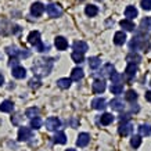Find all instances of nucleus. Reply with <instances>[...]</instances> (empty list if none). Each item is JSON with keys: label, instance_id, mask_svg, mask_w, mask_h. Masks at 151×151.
Instances as JSON below:
<instances>
[{"label": "nucleus", "instance_id": "1", "mask_svg": "<svg viewBox=\"0 0 151 151\" xmlns=\"http://www.w3.org/2000/svg\"><path fill=\"white\" fill-rule=\"evenodd\" d=\"M53 64H54L53 58H39L32 67L33 73L37 76H46L50 73Z\"/></svg>", "mask_w": 151, "mask_h": 151}, {"label": "nucleus", "instance_id": "2", "mask_svg": "<svg viewBox=\"0 0 151 151\" xmlns=\"http://www.w3.org/2000/svg\"><path fill=\"white\" fill-rule=\"evenodd\" d=\"M129 49H130L133 53H136L137 50L147 51L148 49H150V42L147 40L146 37L134 36L132 40H130V43H129Z\"/></svg>", "mask_w": 151, "mask_h": 151}, {"label": "nucleus", "instance_id": "3", "mask_svg": "<svg viewBox=\"0 0 151 151\" xmlns=\"http://www.w3.org/2000/svg\"><path fill=\"white\" fill-rule=\"evenodd\" d=\"M21 32V28L18 25L10 24L7 21H0V35L7 36V35H17Z\"/></svg>", "mask_w": 151, "mask_h": 151}, {"label": "nucleus", "instance_id": "4", "mask_svg": "<svg viewBox=\"0 0 151 151\" xmlns=\"http://www.w3.org/2000/svg\"><path fill=\"white\" fill-rule=\"evenodd\" d=\"M46 11L51 18H58V17L63 15V7L60 4H57V3H50V4H47Z\"/></svg>", "mask_w": 151, "mask_h": 151}, {"label": "nucleus", "instance_id": "5", "mask_svg": "<svg viewBox=\"0 0 151 151\" xmlns=\"http://www.w3.org/2000/svg\"><path fill=\"white\" fill-rule=\"evenodd\" d=\"M46 128L50 132H57L61 128V121L57 116H50V118L46 119Z\"/></svg>", "mask_w": 151, "mask_h": 151}, {"label": "nucleus", "instance_id": "6", "mask_svg": "<svg viewBox=\"0 0 151 151\" xmlns=\"http://www.w3.org/2000/svg\"><path fill=\"white\" fill-rule=\"evenodd\" d=\"M29 139H32V130L29 128H25V126L19 128V130H18V140L19 142H28Z\"/></svg>", "mask_w": 151, "mask_h": 151}, {"label": "nucleus", "instance_id": "7", "mask_svg": "<svg viewBox=\"0 0 151 151\" xmlns=\"http://www.w3.org/2000/svg\"><path fill=\"white\" fill-rule=\"evenodd\" d=\"M45 10H46V7L40 1H36V3H33L31 6V14H32L33 17H40L42 14L45 13Z\"/></svg>", "mask_w": 151, "mask_h": 151}, {"label": "nucleus", "instance_id": "8", "mask_svg": "<svg viewBox=\"0 0 151 151\" xmlns=\"http://www.w3.org/2000/svg\"><path fill=\"white\" fill-rule=\"evenodd\" d=\"M133 130V125L130 124V122H124V124H121L119 125V128H118V133L121 134V136H129L130 133H132Z\"/></svg>", "mask_w": 151, "mask_h": 151}, {"label": "nucleus", "instance_id": "9", "mask_svg": "<svg viewBox=\"0 0 151 151\" xmlns=\"http://www.w3.org/2000/svg\"><path fill=\"white\" fill-rule=\"evenodd\" d=\"M137 65L136 64H128L126 69H125V78L128 79V81H132L134 76H136V73H137Z\"/></svg>", "mask_w": 151, "mask_h": 151}, {"label": "nucleus", "instance_id": "10", "mask_svg": "<svg viewBox=\"0 0 151 151\" xmlns=\"http://www.w3.org/2000/svg\"><path fill=\"white\" fill-rule=\"evenodd\" d=\"M105 87H107V85H105V82L103 81V79H96V81L93 82V85H92L93 92L96 93V94H100V93H103L105 90Z\"/></svg>", "mask_w": 151, "mask_h": 151}, {"label": "nucleus", "instance_id": "11", "mask_svg": "<svg viewBox=\"0 0 151 151\" xmlns=\"http://www.w3.org/2000/svg\"><path fill=\"white\" fill-rule=\"evenodd\" d=\"M90 143V136H89V133H79L78 136V140H76V146L78 147H86L87 144Z\"/></svg>", "mask_w": 151, "mask_h": 151}, {"label": "nucleus", "instance_id": "12", "mask_svg": "<svg viewBox=\"0 0 151 151\" xmlns=\"http://www.w3.org/2000/svg\"><path fill=\"white\" fill-rule=\"evenodd\" d=\"M73 50L78 51V53H82V54H85L87 50H89V46H87L86 42L83 40H76L75 43H73Z\"/></svg>", "mask_w": 151, "mask_h": 151}, {"label": "nucleus", "instance_id": "13", "mask_svg": "<svg viewBox=\"0 0 151 151\" xmlns=\"http://www.w3.org/2000/svg\"><path fill=\"white\" fill-rule=\"evenodd\" d=\"M54 45L57 47V50H67V47H68V40L65 39L64 36H57L54 40Z\"/></svg>", "mask_w": 151, "mask_h": 151}, {"label": "nucleus", "instance_id": "14", "mask_svg": "<svg viewBox=\"0 0 151 151\" xmlns=\"http://www.w3.org/2000/svg\"><path fill=\"white\" fill-rule=\"evenodd\" d=\"M137 15H139V11L134 6H128V7L125 9V17H126V19H130V21H132V19L136 18Z\"/></svg>", "mask_w": 151, "mask_h": 151}, {"label": "nucleus", "instance_id": "15", "mask_svg": "<svg viewBox=\"0 0 151 151\" xmlns=\"http://www.w3.org/2000/svg\"><path fill=\"white\" fill-rule=\"evenodd\" d=\"M28 42L32 45V46H36V45H39L40 43V33L37 32V31H32V32H29V35H28Z\"/></svg>", "mask_w": 151, "mask_h": 151}, {"label": "nucleus", "instance_id": "16", "mask_svg": "<svg viewBox=\"0 0 151 151\" xmlns=\"http://www.w3.org/2000/svg\"><path fill=\"white\" fill-rule=\"evenodd\" d=\"M13 76L15 79H24L25 76H27V69L24 68V67H14L13 68Z\"/></svg>", "mask_w": 151, "mask_h": 151}, {"label": "nucleus", "instance_id": "17", "mask_svg": "<svg viewBox=\"0 0 151 151\" xmlns=\"http://www.w3.org/2000/svg\"><path fill=\"white\" fill-rule=\"evenodd\" d=\"M125 42H126V33L124 31H118V32L114 35V43L116 46H122Z\"/></svg>", "mask_w": 151, "mask_h": 151}, {"label": "nucleus", "instance_id": "18", "mask_svg": "<svg viewBox=\"0 0 151 151\" xmlns=\"http://www.w3.org/2000/svg\"><path fill=\"white\" fill-rule=\"evenodd\" d=\"M110 107L114 111H124L125 110V103L121 100V99H114V100H111Z\"/></svg>", "mask_w": 151, "mask_h": 151}, {"label": "nucleus", "instance_id": "19", "mask_svg": "<svg viewBox=\"0 0 151 151\" xmlns=\"http://www.w3.org/2000/svg\"><path fill=\"white\" fill-rule=\"evenodd\" d=\"M107 103H105V100L103 99V97H97V99H94V100L92 101V107L94 108V110H104L105 107H107Z\"/></svg>", "mask_w": 151, "mask_h": 151}, {"label": "nucleus", "instance_id": "20", "mask_svg": "<svg viewBox=\"0 0 151 151\" xmlns=\"http://www.w3.org/2000/svg\"><path fill=\"white\" fill-rule=\"evenodd\" d=\"M83 76H85V72H83L82 68H73L72 72H71V81H76V82H79Z\"/></svg>", "mask_w": 151, "mask_h": 151}, {"label": "nucleus", "instance_id": "21", "mask_svg": "<svg viewBox=\"0 0 151 151\" xmlns=\"http://www.w3.org/2000/svg\"><path fill=\"white\" fill-rule=\"evenodd\" d=\"M115 72V67L112 64H105L103 68H101L100 71V75H103V76H108L110 78L111 75Z\"/></svg>", "mask_w": 151, "mask_h": 151}, {"label": "nucleus", "instance_id": "22", "mask_svg": "<svg viewBox=\"0 0 151 151\" xmlns=\"http://www.w3.org/2000/svg\"><path fill=\"white\" fill-rule=\"evenodd\" d=\"M85 14H86L87 17H96L97 14H99V7L94 4H87L85 7Z\"/></svg>", "mask_w": 151, "mask_h": 151}, {"label": "nucleus", "instance_id": "23", "mask_svg": "<svg viewBox=\"0 0 151 151\" xmlns=\"http://www.w3.org/2000/svg\"><path fill=\"white\" fill-rule=\"evenodd\" d=\"M126 61H128V64H136L137 65L140 61H142V57L137 54V53H129L128 55H126Z\"/></svg>", "mask_w": 151, "mask_h": 151}, {"label": "nucleus", "instance_id": "24", "mask_svg": "<svg viewBox=\"0 0 151 151\" xmlns=\"http://www.w3.org/2000/svg\"><path fill=\"white\" fill-rule=\"evenodd\" d=\"M114 122V115L112 114H108V112H105V114H103L100 116V124L104 125V126H107V125H110Z\"/></svg>", "mask_w": 151, "mask_h": 151}, {"label": "nucleus", "instance_id": "25", "mask_svg": "<svg viewBox=\"0 0 151 151\" xmlns=\"http://www.w3.org/2000/svg\"><path fill=\"white\" fill-rule=\"evenodd\" d=\"M13 110H14L13 101L6 100V101H3V103L0 104V111H1V112H11Z\"/></svg>", "mask_w": 151, "mask_h": 151}, {"label": "nucleus", "instance_id": "26", "mask_svg": "<svg viewBox=\"0 0 151 151\" xmlns=\"http://www.w3.org/2000/svg\"><path fill=\"white\" fill-rule=\"evenodd\" d=\"M53 140H54V143H57V144H65V143H67V136H65L64 132H57L54 134Z\"/></svg>", "mask_w": 151, "mask_h": 151}, {"label": "nucleus", "instance_id": "27", "mask_svg": "<svg viewBox=\"0 0 151 151\" xmlns=\"http://www.w3.org/2000/svg\"><path fill=\"white\" fill-rule=\"evenodd\" d=\"M6 51H7V54H9L10 57L19 58V51H21V49H18L17 46H9L7 49H6Z\"/></svg>", "mask_w": 151, "mask_h": 151}, {"label": "nucleus", "instance_id": "28", "mask_svg": "<svg viewBox=\"0 0 151 151\" xmlns=\"http://www.w3.org/2000/svg\"><path fill=\"white\" fill-rule=\"evenodd\" d=\"M119 25L124 28L125 31H129V32H130V31H133V29L136 28V27H134V24H133V21H130V19H122V21L119 22Z\"/></svg>", "mask_w": 151, "mask_h": 151}, {"label": "nucleus", "instance_id": "29", "mask_svg": "<svg viewBox=\"0 0 151 151\" xmlns=\"http://www.w3.org/2000/svg\"><path fill=\"white\" fill-rule=\"evenodd\" d=\"M71 82H72V81L68 78H60L58 81H57V86H58L60 89H69Z\"/></svg>", "mask_w": 151, "mask_h": 151}, {"label": "nucleus", "instance_id": "30", "mask_svg": "<svg viewBox=\"0 0 151 151\" xmlns=\"http://www.w3.org/2000/svg\"><path fill=\"white\" fill-rule=\"evenodd\" d=\"M139 133L140 136H150L151 134V126L147 124H143L139 126Z\"/></svg>", "mask_w": 151, "mask_h": 151}, {"label": "nucleus", "instance_id": "31", "mask_svg": "<svg viewBox=\"0 0 151 151\" xmlns=\"http://www.w3.org/2000/svg\"><path fill=\"white\" fill-rule=\"evenodd\" d=\"M110 90L112 94H121L124 92V85L122 83H112L110 87Z\"/></svg>", "mask_w": 151, "mask_h": 151}, {"label": "nucleus", "instance_id": "32", "mask_svg": "<svg viewBox=\"0 0 151 151\" xmlns=\"http://www.w3.org/2000/svg\"><path fill=\"white\" fill-rule=\"evenodd\" d=\"M130 146H132L133 148H139V147L142 146V136H140V134L132 136V139H130Z\"/></svg>", "mask_w": 151, "mask_h": 151}, {"label": "nucleus", "instance_id": "33", "mask_svg": "<svg viewBox=\"0 0 151 151\" xmlns=\"http://www.w3.org/2000/svg\"><path fill=\"white\" fill-rule=\"evenodd\" d=\"M25 115L31 119L36 118V116H39V108H36V107H31V108H28V110L25 111Z\"/></svg>", "mask_w": 151, "mask_h": 151}, {"label": "nucleus", "instance_id": "34", "mask_svg": "<svg viewBox=\"0 0 151 151\" xmlns=\"http://www.w3.org/2000/svg\"><path fill=\"white\" fill-rule=\"evenodd\" d=\"M71 58L76 63V64H82L83 61H85V55L82 53H78V51H73L72 54H71Z\"/></svg>", "mask_w": 151, "mask_h": 151}, {"label": "nucleus", "instance_id": "35", "mask_svg": "<svg viewBox=\"0 0 151 151\" xmlns=\"http://www.w3.org/2000/svg\"><path fill=\"white\" fill-rule=\"evenodd\" d=\"M140 28H142L143 31H150L151 29V17L143 18L142 22H140Z\"/></svg>", "mask_w": 151, "mask_h": 151}, {"label": "nucleus", "instance_id": "36", "mask_svg": "<svg viewBox=\"0 0 151 151\" xmlns=\"http://www.w3.org/2000/svg\"><path fill=\"white\" fill-rule=\"evenodd\" d=\"M100 64H101V60L99 58V57H90V58H89V67L92 69L99 68Z\"/></svg>", "mask_w": 151, "mask_h": 151}, {"label": "nucleus", "instance_id": "37", "mask_svg": "<svg viewBox=\"0 0 151 151\" xmlns=\"http://www.w3.org/2000/svg\"><path fill=\"white\" fill-rule=\"evenodd\" d=\"M125 99H126V101H129V103H134V101L137 100V93L134 92V90H128L126 94H125Z\"/></svg>", "mask_w": 151, "mask_h": 151}, {"label": "nucleus", "instance_id": "38", "mask_svg": "<svg viewBox=\"0 0 151 151\" xmlns=\"http://www.w3.org/2000/svg\"><path fill=\"white\" fill-rule=\"evenodd\" d=\"M40 126H42V119L39 116L31 119V128L32 129H40Z\"/></svg>", "mask_w": 151, "mask_h": 151}, {"label": "nucleus", "instance_id": "39", "mask_svg": "<svg viewBox=\"0 0 151 151\" xmlns=\"http://www.w3.org/2000/svg\"><path fill=\"white\" fill-rule=\"evenodd\" d=\"M110 78H111V81H112V83H122V82H121V81L124 79V76H121L119 73L114 72V73H112V75H111V76H110Z\"/></svg>", "mask_w": 151, "mask_h": 151}, {"label": "nucleus", "instance_id": "40", "mask_svg": "<svg viewBox=\"0 0 151 151\" xmlns=\"http://www.w3.org/2000/svg\"><path fill=\"white\" fill-rule=\"evenodd\" d=\"M140 6H142L143 10L150 11L151 10V0H142V1H140Z\"/></svg>", "mask_w": 151, "mask_h": 151}, {"label": "nucleus", "instance_id": "41", "mask_svg": "<svg viewBox=\"0 0 151 151\" xmlns=\"http://www.w3.org/2000/svg\"><path fill=\"white\" fill-rule=\"evenodd\" d=\"M29 86L32 87V89H37V87H40V81L37 78H33L29 81Z\"/></svg>", "mask_w": 151, "mask_h": 151}, {"label": "nucleus", "instance_id": "42", "mask_svg": "<svg viewBox=\"0 0 151 151\" xmlns=\"http://www.w3.org/2000/svg\"><path fill=\"white\" fill-rule=\"evenodd\" d=\"M35 49H36L37 51H40V53H43V51H47L49 50V46H47V45H45V43H39V45H36V46H35Z\"/></svg>", "mask_w": 151, "mask_h": 151}, {"label": "nucleus", "instance_id": "43", "mask_svg": "<svg viewBox=\"0 0 151 151\" xmlns=\"http://www.w3.org/2000/svg\"><path fill=\"white\" fill-rule=\"evenodd\" d=\"M31 55V51L27 50V49H21V51H19V58H28Z\"/></svg>", "mask_w": 151, "mask_h": 151}, {"label": "nucleus", "instance_id": "44", "mask_svg": "<svg viewBox=\"0 0 151 151\" xmlns=\"http://www.w3.org/2000/svg\"><path fill=\"white\" fill-rule=\"evenodd\" d=\"M18 63H19V61H18V58H15V57H11V58H10V63H9V65H10V67H13V68H14V67H18Z\"/></svg>", "mask_w": 151, "mask_h": 151}, {"label": "nucleus", "instance_id": "45", "mask_svg": "<svg viewBox=\"0 0 151 151\" xmlns=\"http://www.w3.org/2000/svg\"><path fill=\"white\" fill-rule=\"evenodd\" d=\"M129 114H121L119 115V121H121V124H124V122H129Z\"/></svg>", "mask_w": 151, "mask_h": 151}, {"label": "nucleus", "instance_id": "46", "mask_svg": "<svg viewBox=\"0 0 151 151\" xmlns=\"http://www.w3.org/2000/svg\"><path fill=\"white\" fill-rule=\"evenodd\" d=\"M146 100L151 103V92H146Z\"/></svg>", "mask_w": 151, "mask_h": 151}, {"label": "nucleus", "instance_id": "47", "mask_svg": "<svg viewBox=\"0 0 151 151\" xmlns=\"http://www.w3.org/2000/svg\"><path fill=\"white\" fill-rule=\"evenodd\" d=\"M137 111H139V107H137L136 104H134V105L132 107V112H137Z\"/></svg>", "mask_w": 151, "mask_h": 151}, {"label": "nucleus", "instance_id": "48", "mask_svg": "<svg viewBox=\"0 0 151 151\" xmlns=\"http://www.w3.org/2000/svg\"><path fill=\"white\" fill-rule=\"evenodd\" d=\"M3 83H4V78H3V75L0 73V86H1Z\"/></svg>", "mask_w": 151, "mask_h": 151}, {"label": "nucleus", "instance_id": "49", "mask_svg": "<svg viewBox=\"0 0 151 151\" xmlns=\"http://www.w3.org/2000/svg\"><path fill=\"white\" fill-rule=\"evenodd\" d=\"M65 151H76V150H73V148H68V150H65Z\"/></svg>", "mask_w": 151, "mask_h": 151}, {"label": "nucleus", "instance_id": "50", "mask_svg": "<svg viewBox=\"0 0 151 151\" xmlns=\"http://www.w3.org/2000/svg\"><path fill=\"white\" fill-rule=\"evenodd\" d=\"M97 1H101V0H97Z\"/></svg>", "mask_w": 151, "mask_h": 151}, {"label": "nucleus", "instance_id": "51", "mask_svg": "<svg viewBox=\"0 0 151 151\" xmlns=\"http://www.w3.org/2000/svg\"><path fill=\"white\" fill-rule=\"evenodd\" d=\"M150 85H151V82H150Z\"/></svg>", "mask_w": 151, "mask_h": 151}]
</instances>
